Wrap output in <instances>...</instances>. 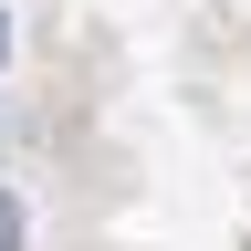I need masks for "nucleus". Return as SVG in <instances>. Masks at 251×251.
Returning <instances> with one entry per match:
<instances>
[{"mask_svg":"<svg viewBox=\"0 0 251 251\" xmlns=\"http://www.w3.org/2000/svg\"><path fill=\"white\" fill-rule=\"evenodd\" d=\"M0 251H21V199L0 188Z\"/></svg>","mask_w":251,"mask_h":251,"instance_id":"f257e3e1","label":"nucleus"},{"mask_svg":"<svg viewBox=\"0 0 251 251\" xmlns=\"http://www.w3.org/2000/svg\"><path fill=\"white\" fill-rule=\"evenodd\" d=\"M0 52H11V21H0Z\"/></svg>","mask_w":251,"mask_h":251,"instance_id":"f03ea898","label":"nucleus"}]
</instances>
